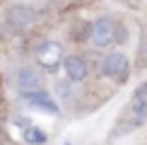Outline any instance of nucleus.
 Masks as SVG:
<instances>
[{"instance_id": "5", "label": "nucleus", "mask_w": 147, "mask_h": 145, "mask_svg": "<svg viewBox=\"0 0 147 145\" xmlns=\"http://www.w3.org/2000/svg\"><path fill=\"white\" fill-rule=\"evenodd\" d=\"M125 70H128V58L123 53H109V56L101 60V72L109 75V77H113V75L123 77Z\"/></svg>"}, {"instance_id": "4", "label": "nucleus", "mask_w": 147, "mask_h": 145, "mask_svg": "<svg viewBox=\"0 0 147 145\" xmlns=\"http://www.w3.org/2000/svg\"><path fill=\"white\" fill-rule=\"evenodd\" d=\"M34 10L27 7V5H15V7L7 10V24L12 29H27L34 24Z\"/></svg>"}, {"instance_id": "1", "label": "nucleus", "mask_w": 147, "mask_h": 145, "mask_svg": "<svg viewBox=\"0 0 147 145\" xmlns=\"http://www.w3.org/2000/svg\"><path fill=\"white\" fill-rule=\"evenodd\" d=\"M92 41L99 48H106V46L116 44V22L109 20V17L96 20L94 27H92Z\"/></svg>"}, {"instance_id": "8", "label": "nucleus", "mask_w": 147, "mask_h": 145, "mask_svg": "<svg viewBox=\"0 0 147 145\" xmlns=\"http://www.w3.org/2000/svg\"><path fill=\"white\" fill-rule=\"evenodd\" d=\"M130 119L135 123H142L147 119V97H140V94H133V102H130Z\"/></svg>"}, {"instance_id": "7", "label": "nucleus", "mask_w": 147, "mask_h": 145, "mask_svg": "<svg viewBox=\"0 0 147 145\" xmlns=\"http://www.w3.org/2000/svg\"><path fill=\"white\" fill-rule=\"evenodd\" d=\"M63 68H65V75H68L72 82H80V80L87 77V63L80 56H68L63 60Z\"/></svg>"}, {"instance_id": "11", "label": "nucleus", "mask_w": 147, "mask_h": 145, "mask_svg": "<svg viewBox=\"0 0 147 145\" xmlns=\"http://www.w3.org/2000/svg\"><path fill=\"white\" fill-rule=\"evenodd\" d=\"M65 145H70V143H65Z\"/></svg>"}, {"instance_id": "6", "label": "nucleus", "mask_w": 147, "mask_h": 145, "mask_svg": "<svg viewBox=\"0 0 147 145\" xmlns=\"http://www.w3.org/2000/svg\"><path fill=\"white\" fill-rule=\"evenodd\" d=\"M24 102L27 104H32L36 109H44V111H51V114H58V104L48 97L44 89H34V92H22Z\"/></svg>"}, {"instance_id": "9", "label": "nucleus", "mask_w": 147, "mask_h": 145, "mask_svg": "<svg viewBox=\"0 0 147 145\" xmlns=\"http://www.w3.org/2000/svg\"><path fill=\"white\" fill-rule=\"evenodd\" d=\"M24 138H27V143L29 145H44L46 143V133L41 131V128H27V133H24Z\"/></svg>"}, {"instance_id": "3", "label": "nucleus", "mask_w": 147, "mask_h": 145, "mask_svg": "<svg viewBox=\"0 0 147 145\" xmlns=\"http://www.w3.org/2000/svg\"><path fill=\"white\" fill-rule=\"evenodd\" d=\"M60 58H63V48H60V44H56V41H46V44H41L39 51H36V60H39L44 68H51V70L60 63Z\"/></svg>"}, {"instance_id": "2", "label": "nucleus", "mask_w": 147, "mask_h": 145, "mask_svg": "<svg viewBox=\"0 0 147 145\" xmlns=\"http://www.w3.org/2000/svg\"><path fill=\"white\" fill-rule=\"evenodd\" d=\"M41 85H44V77H41V72L36 68H32V65L20 68V72H17V87H20V92H34V89H41Z\"/></svg>"}, {"instance_id": "10", "label": "nucleus", "mask_w": 147, "mask_h": 145, "mask_svg": "<svg viewBox=\"0 0 147 145\" xmlns=\"http://www.w3.org/2000/svg\"><path fill=\"white\" fill-rule=\"evenodd\" d=\"M135 94H140V97H147V82H145V85H140V87L135 89Z\"/></svg>"}]
</instances>
